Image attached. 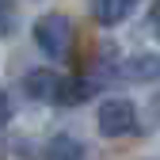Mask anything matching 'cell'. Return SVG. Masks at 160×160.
Returning <instances> with one entry per match:
<instances>
[{
  "label": "cell",
  "instance_id": "3957f363",
  "mask_svg": "<svg viewBox=\"0 0 160 160\" xmlns=\"http://www.w3.org/2000/svg\"><path fill=\"white\" fill-rule=\"evenodd\" d=\"M122 76L133 80V84H152V80H160V57L141 50V53H133L122 61Z\"/></svg>",
  "mask_w": 160,
  "mask_h": 160
},
{
  "label": "cell",
  "instance_id": "8992f818",
  "mask_svg": "<svg viewBox=\"0 0 160 160\" xmlns=\"http://www.w3.org/2000/svg\"><path fill=\"white\" fill-rule=\"evenodd\" d=\"M42 160H84V145H80L76 137H69V133H57V137L46 141Z\"/></svg>",
  "mask_w": 160,
  "mask_h": 160
},
{
  "label": "cell",
  "instance_id": "9c48e42d",
  "mask_svg": "<svg viewBox=\"0 0 160 160\" xmlns=\"http://www.w3.org/2000/svg\"><path fill=\"white\" fill-rule=\"evenodd\" d=\"M8 118H12V103H8V95H4V92H0V126H4V122H8Z\"/></svg>",
  "mask_w": 160,
  "mask_h": 160
},
{
  "label": "cell",
  "instance_id": "8fae6325",
  "mask_svg": "<svg viewBox=\"0 0 160 160\" xmlns=\"http://www.w3.org/2000/svg\"><path fill=\"white\" fill-rule=\"evenodd\" d=\"M152 107H156V118H160V92H156V99H152Z\"/></svg>",
  "mask_w": 160,
  "mask_h": 160
},
{
  "label": "cell",
  "instance_id": "7a4b0ae2",
  "mask_svg": "<svg viewBox=\"0 0 160 160\" xmlns=\"http://www.w3.org/2000/svg\"><path fill=\"white\" fill-rule=\"evenodd\" d=\"M133 126H137V114H133L130 99L111 95L99 103V133L103 137H126V133H133Z\"/></svg>",
  "mask_w": 160,
  "mask_h": 160
},
{
  "label": "cell",
  "instance_id": "30bf717a",
  "mask_svg": "<svg viewBox=\"0 0 160 160\" xmlns=\"http://www.w3.org/2000/svg\"><path fill=\"white\" fill-rule=\"evenodd\" d=\"M152 23L160 27V0H156V4H152Z\"/></svg>",
  "mask_w": 160,
  "mask_h": 160
},
{
  "label": "cell",
  "instance_id": "277c9868",
  "mask_svg": "<svg viewBox=\"0 0 160 160\" xmlns=\"http://www.w3.org/2000/svg\"><path fill=\"white\" fill-rule=\"evenodd\" d=\"M23 92L31 99H38V103H46V99H57V92H61V76L50 72V69H34L23 76Z\"/></svg>",
  "mask_w": 160,
  "mask_h": 160
},
{
  "label": "cell",
  "instance_id": "52a82bcc",
  "mask_svg": "<svg viewBox=\"0 0 160 160\" xmlns=\"http://www.w3.org/2000/svg\"><path fill=\"white\" fill-rule=\"evenodd\" d=\"M88 92H92V84L88 80H61V92H57V103H65V107H76V103H84L88 99Z\"/></svg>",
  "mask_w": 160,
  "mask_h": 160
},
{
  "label": "cell",
  "instance_id": "ba28073f",
  "mask_svg": "<svg viewBox=\"0 0 160 160\" xmlns=\"http://www.w3.org/2000/svg\"><path fill=\"white\" fill-rule=\"evenodd\" d=\"M19 23V15H15V4L12 0H0V38H8Z\"/></svg>",
  "mask_w": 160,
  "mask_h": 160
},
{
  "label": "cell",
  "instance_id": "5b68a950",
  "mask_svg": "<svg viewBox=\"0 0 160 160\" xmlns=\"http://www.w3.org/2000/svg\"><path fill=\"white\" fill-rule=\"evenodd\" d=\"M137 4H141V0H92V15H95L103 27H118Z\"/></svg>",
  "mask_w": 160,
  "mask_h": 160
},
{
  "label": "cell",
  "instance_id": "6da1fadb",
  "mask_svg": "<svg viewBox=\"0 0 160 160\" xmlns=\"http://www.w3.org/2000/svg\"><path fill=\"white\" fill-rule=\"evenodd\" d=\"M69 42H72V27L61 12H46L34 19V46L42 50L50 61H61L69 53Z\"/></svg>",
  "mask_w": 160,
  "mask_h": 160
}]
</instances>
